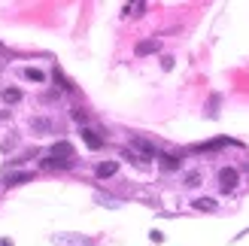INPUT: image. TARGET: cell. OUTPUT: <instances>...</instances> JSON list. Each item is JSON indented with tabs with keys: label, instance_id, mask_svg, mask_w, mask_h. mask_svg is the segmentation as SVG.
Segmentation results:
<instances>
[{
	"label": "cell",
	"instance_id": "cell-1",
	"mask_svg": "<svg viewBox=\"0 0 249 246\" xmlns=\"http://www.w3.org/2000/svg\"><path fill=\"white\" fill-rule=\"evenodd\" d=\"M237 182H240V174L234 167H222L219 170V186H222V192H234V189H237Z\"/></svg>",
	"mask_w": 249,
	"mask_h": 246
},
{
	"label": "cell",
	"instance_id": "cell-2",
	"mask_svg": "<svg viewBox=\"0 0 249 246\" xmlns=\"http://www.w3.org/2000/svg\"><path fill=\"white\" fill-rule=\"evenodd\" d=\"M131 149L143 155V161H149V158H155V146L149 143L146 137H131Z\"/></svg>",
	"mask_w": 249,
	"mask_h": 246
},
{
	"label": "cell",
	"instance_id": "cell-3",
	"mask_svg": "<svg viewBox=\"0 0 249 246\" xmlns=\"http://www.w3.org/2000/svg\"><path fill=\"white\" fill-rule=\"evenodd\" d=\"M158 49H161V40H155V36H149V40H140V43H137V55H152V52H158Z\"/></svg>",
	"mask_w": 249,
	"mask_h": 246
},
{
	"label": "cell",
	"instance_id": "cell-4",
	"mask_svg": "<svg viewBox=\"0 0 249 246\" xmlns=\"http://www.w3.org/2000/svg\"><path fill=\"white\" fill-rule=\"evenodd\" d=\"M52 155H55V158L61 155L64 161H73V155H76V152H73V146H70L67 140H61V143H55V146H52Z\"/></svg>",
	"mask_w": 249,
	"mask_h": 246
},
{
	"label": "cell",
	"instance_id": "cell-5",
	"mask_svg": "<svg viewBox=\"0 0 249 246\" xmlns=\"http://www.w3.org/2000/svg\"><path fill=\"white\" fill-rule=\"evenodd\" d=\"M82 140H85V146H89V149H101V146H104V140L97 137L91 128H82Z\"/></svg>",
	"mask_w": 249,
	"mask_h": 246
},
{
	"label": "cell",
	"instance_id": "cell-6",
	"mask_svg": "<svg viewBox=\"0 0 249 246\" xmlns=\"http://www.w3.org/2000/svg\"><path fill=\"white\" fill-rule=\"evenodd\" d=\"M116 170H119V164H116V161H101V164H97V176L107 179V176H113Z\"/></svg>",
	"mask_w": 249,
	"mask_h": 246
},
{
	"label": "cell",
	"instance_id": "cell-7",
	"mask_svg": "<svg viewBox=\"0 0 249 246\" xmlns=\"http://www.w3.org/2000/svg\"><path fill=\"white\" fill-rule=\"evenodd\" d=\"M195 210H201V213H213V210H216V201H213V198H197V201H195Z\"/></svg>",
	"mask_w": 249,
	"mask_h": 246
},
{
	"label": "cell",
	"instance_id": "cell-8",
	"mask_svg": "<svg viewBox=\"0 0 249 246\" xmlns=\"http://www.w3.org/2000/svg\"><path fill=\"white\" fill-rule=\"evenodd\" d=\"M0 97H3L6 104H18L21 101V91L18 88H3V94H0Z\"/></svg>",
	"mask_w": 249,
	"mask_h": 246
},
{
	"label": "cell",
	"instance_id": "cell-9",
	"mask_svg": "<svg viewBox=\"0 0 249 246\" xmlns=\"http://www.w3.org/2000/svg\"><path fill=\"white\" fill-rule=\"evenodd\" d=\"M31 176L34 174H12V176H6V186H21V182H31Z\"/></svg>",
	"mask_w": 249,
	"mask_h": 246
},
{
	"label": "cell",
	"instance_id": "cell-10",
	"mask_svg": "<svg viewBox=\"0 0 249 246\" xmlns=\"http://www.w3.org/2000/svg\"><path fill=\"white\" fill-rule=\"evenodd\" d=\"M161 167H164V170H177L179 167V158L177 155H161Z\"/></svg>",
	"mask_w": 249,
	"mask_h": 246
},
{
	"label": "cell",
	"instance_id": "cell-11",
	"mask_svg": "<svg viewBox=\"0 0 249 246\" xmlns=\"http://www.w3.org/2000/svg\"><path fill=\"white\" fill-rule=\"evenodd\" d=\"M31 128L46 134V131H52V122H49V119H31Z\"/></svg>",
	"mask_w": 249,
	"mask_h": 246
},
{
	"label": "cell",
	"instance_id": "cell-12",
	"mask_svg": "<svg viewBox=\"0 0 249 246\" xmlns=\"http://www.w3.org/2000/svg\"><path fill=\"white\" fill-rule=\"evenodd\" d=\"M24 76H28L31 82H46V73L36 70V67H28V70H24Z\"/></svg>",
	"mask_w": 249,
	"mask_h": 246
},
{
	"label": "cell",
	"instance_id": "cell-13",
	"mask_svg": "<svg viewBox=\"0 0 249 246\" xmlns=\"http://www.w3.org/2000/svg\"><path fill=\"white\" fill-rule=\"evenodd\" d=\"M185 186L197 189V186H201V174H197V170H189V174H185Z\"/></svg>",
	"mask_w": 249,
	"mask_h": 246
},
{
	"label": "cell",
	"instance_id": "cell-14",
	"mask_svg": "<svg viewBox=\"0 0 249 246\" xmlns=\"http://www.w3.org/2000/svg\"><path fill=\"white\" fill-rule=\"evenodd\" d=\"M43 164H46V167H70L73 161H64V158H55V155H52V158H46Z\"/></svg>",
	"mask_w": 249,
	"mask_h": 246
},
{
	"label": "cell",
	"instance_id": "cell-15",
	"mask_svg": "<svg viewBox=\"0 0 249 246\" xmlns=\"http://www.w3.org/2000/svg\"><path fill=\"white\" fill-rule=\"evenodd\" d=\"M143 9H146V3H128V6H124L128 16H143Z\"/></svg>",
	"mask_w": 249,
	"mask_h": 246
},
{
	"label": "cell",
	"instance_id": "cell-16",
	"mask_svg": "<svg viewBox=\"0 0 249 246\" xmlns=\"http://www.w3.org/2000/svg\"><path fill=\"white\" fill-rule=\"evenodd\" d=\"M0 246H12V240H6V237H0Z\"/></svg>",
	"mask_w": 249,
	"mask_h": 246
}]
</instances>
